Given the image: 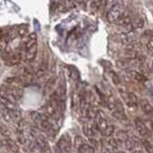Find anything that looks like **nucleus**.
Returning <instances> with one entry per match:
<instances>
[{
  "mask_svg": "<svg viewBox=\"0 0 153 153\" xmlns=\"http://www.w3.org/2000/svg\"><path fill=\"white\" fill-rule=\"evenodd\" d=\"M124 5L122 2H119L114 4L113 6L110 8V10L107 12L106 14V19L109 23H116L117 20L122 16V13L124 12Z\"/></svg>",
  "mask_w": 153,
  "mask_h": 153,
  "instance_id": "nucleus-1",
  "label": "nucleus"
},
{
  "mask_svg": "<svg viewBox=\"0 0 153 153\" xmlns=\"http://www.w3.org/2000/svg\"><path fill=\"white\" fill-rule=\"evenodd\" d=\"M95 120V123H94V126L96 127L98 131H100L102 133L105 128H106L109 124L107 122V119H106V115L105 113L102 111V110H97V114H96V118Z\"/></svg>",
  "mask_w": 153,
  "mask_h": 153,
  "instance_id": "nucleus-2",
  "label": "nucleus"
},
{
  "mask_svg": "<svg viewBox=\"0 0 153 153\" xmlns=\"http://www.w3.org/2000/svg\"><path fill=\"white\" fill-rule=\"evenodd\" d=\"M57 148L63 153H70V148H71V141L70 137L64 134L60 137V139L57 142Z\"/></svg>",
  "mask_w": 153,
  "mask_h": 153,
  "instance_id": "nucleus-3",
  "label": "nucleus"
},
{
  "mask_svg": "<svg viewBox=\"0 0 153 153\" xmlns=\"http://www.w3.org/2000/svg\"><path fill=\"white\" fill-rule=\"evenodd\" d=\"M133 20L132 18V13L129 10H124V12L122 13V16H120V18L117 20L116 24L118 26H122V27H126L129 24H131Z\"/></svg>",
  "mask_w": 153,
  "mask_h": 153,
  "instance_id": "nucleus-4",
  "label": "nucleus"
},
{
  "mask_svg": "<svg viewBox=\"0 0 153 153\" xmlns=\"http://www.w3.org/2000/svg\"><path fill=\"white\" fill-rule=\"evenodd\" d=\"M135 128H136V131L138 132V134L142 137H148V135H149V130L147 129L146 126L145 122L143 121L142 119L140 118H137L135 120Z\"/></svg>",
  "mask_w": 153,
  "mask_h": 153,
  "instance_id": "nucleus-5",
  "label": "nucleus"
},
{
  "mask_svg": "<svg viewBox=\"0 0 153 153\" xmlns=\"http://www.w3.org/2000/svg\"><path fill=\"white\" fill-rule=\"evenodd\" d=\"M121 95L123 99L126 100L128 106L130 107H135L138 105V98L137 96L132 93V92H124V91H121Z\"/></svg>",
  "mask_w": 153,
  "mask_h": 153,
  "instance_id": "nucleus-6",
  "label": "nucleus"
},
{
  "mask_svg": "<svg viewBox=\"0 0 153 153\" xmlns=\"http://www.w3.org/2000/svg\"><path fill=\"white\" fill-rule=\"evenodd\" d=\"M35 139H36V146L39 148L43 153H51V148H50L49 143H47V141L44 138L39 136V135H36Z\"/></svg>",
  "mask_w": 153,
  "mask_h": 153,
  "instance_id": "nucleus-7",
  "label": "nucleus"
},
{
  "mask_svg": "<svg viewBox=\"0 0 153 153\" xmlns=\"http://www.w3.org/2000/svg\"><path fill=\"white\" fill-rule=\"evenodd\" d=\"M139 105H140L142 111L145 114H146V115L153 114V106L147 100H146V99L140 100V102H139Z\"/></svg>",
  "mask_w": 153,
  "mask_h": 153,
  "instance_id": "nucleus-8",
  "label": "nucleus"
},
{
  "mask_svg": "<svg viewBox=\"0 0 153 153\" xmlns=\"http://www.w3.org/2000/svg\"><path fill=\"white\" fill-rule=\"evenodd\" d=\"M20 60H21V53L20 51H16V52H13V54L9 57V59L7 61H5V63H6V65L13 66L19 63Z\"/></svg>",
  "mask_w": 153,
  "mask_h": 153,
  "instance_id": "nucleus-9",
  "label": "nucleus"
},
{
  "mask_svg": "<svg viewBox=\"0 0 153 153\" xmlns=\"http://www.w3.org/2000/svg\"><path fill=\"white\" fill-rule=\"evenodd\" d=\"M1 104L5 108H7L9 110L10 113L14 112V111H16V110H18L17 107H16V102H12V100H8L6 97H4V96H2V97H1Z\"/></svg>",
  "mask_w": 153,
  "mask_h": 153,
  "instance_id": "nucleus-10",
  "label": "nucleus"
},
{
  "mask_svg": "<svg viewBox=\"0 0 153 153\" xmlns=\"http://www.w3.org/2000/svg\"><path fill=\"white\" fill-rule=\"evenodd\" d=\"M82 130H83V133L84 135H86L89 138H94L95 135H96V127L93 124H91L89 123H85L83 124V127H82Z\"/></svg>",
  "mask_w": 153,
  "mask_h": 153,
  "instance_id": "nucleus-11",
  "label": "nucleus"
},
{
  "mask_svg": "<svg viewBox=\"0 0 153 153\" xmlns=\"http://www.w3.org/2000/svg\"><path fill=\"white\" fill-rule=\"evenodd\" d=\"M37 52V45L33 46L29 49H25V60L28 62H32L33 59H36Z\"/></svg>",
  "mask_w": 153,
  "mask_h": 153,
  "instance_id": "nucleus-12",
  "label": "nucleus"
},
{
  "mask_svg": "<svg viewBox=\"0 0 153 153\" xmlns=\"http://www.w3.org/2000/svg\"><path fill=\"white\" fill-rule=\"evenodd\" d=\"M127 73L130 76V78L132 80L136 81L138 83H143L146 81V76L142 75L141 73H139L137 71H134V70H131V71H128Z\"/></svg>",
  "mask_w": 153,
  "mask_h": 153,
  "instance_id": "nucleus-13",
  "label": "nucleus"
},
{
  "mask_svg": "<svg viewBox=\"0 0 153 153\" xmlns=\"http://www.w3.org/2000/svg\"><path fill=\"white\" fill-rule=\"evenodd\" d=\"M48 69V59L47 57H43V59L41 61V63L38 66V68L36 69V76H42L46 73V71Z\"/></svg>",
  "mask_w": 153,
  "mask_h": 153,
  "instance_id": "nucleus-14",
  "label": "nucleus"
},
{
  "mask_svg": "<svg viewBox=\"0 0 153 153\" xmlns=\"http://www.w3.org/2000/svg\"><path fill=\"white\" fill-rule=\"evenodd\" d=\"M56 79L55 78V76H52V78H50L46 81L44 86H43V94L47 95V94H49L51 92L53 87H54L55 83H56Z\"/></svg>",
  "mask_w": 153,
  "mask_h": 153,
  "instance_id": "nucleus-15",
  "label": "nucleus"
},
{
  "mask_svg": "<svg viewBox=\"0 0 153 153\" xmlns=\"http://www.w3.org/2000/svg\"><path fill=\"white\" fill-rule=\"evenodd\" d=\"M36 40H37V36L36 33H31L28 36L26 42H25V49H29L33 46L36 45Z\"/></svg>",
  "mask_w": 153,
  "mask_h": 153,
  "instance_id": "nucleus-16",
  "label": "nucleus"
},
{
  "mask_svg": "<svg viewBox=\"0 0 153 153\" xmlns=\"http://www.w3.org/2000/svg\"><path fill=\"white\" fill-rule=\"evenodd\" d=\"M6 145L8 146L9 149L12 150L14 153H18L19 152V146H17V143L14 142L13 139L11 138H6Z\"/></svg>",
  "mask_w": 153,
  "mask_h": 153,
  "instance_id": "nucleus-17",
  "label": "nucleus"
},
{
  "mask_svg": "<svg viewBox=\"0 0 153 153\" xmlns=\"http://www.w3.org/2000/svg\"><path fill=\"white\" fill-rule=\"evenodd\" d=\"M79 153H95V148L88 143H83L79 149Z\"/></svg>",
  "mask_w": 153,
  "mask_h": 153,
  "instance_id": "nucleus-18",
  "label": "nucleus"
},
{
  "mask_svg": "<svg viewBox=\"0 0 153 153\" xmlns=\"http://www.w3.org/2000/svg\"><path fill=\"white\" fill-rule=\"evenodd\" d=\"M143 145L148 153H153V142L151 140H149L147 137L145 138V140L143 141Z\"/></svg>",
  "mask_w": 153,
  "mask_h": 153,
  "instance_id": "nucleus-19",
  "label": "nucleus"
},
{
  "mask_svg": "<svg viewBox=\"0 0 153 153\" xmlns=\"http://www.w3.org/2000/svg\"><path fill=\"white\" fill-rule=\"evenodd\" d=\"M19 36L18 33V27H13L9 30L8 32V38L10 41L13 40L14 38H16V36Z\"/></svg>",
  "mask_w": 153,
  "mask_h": 153,
  "instance_id": "nucleus-20",
  "label": "nucleus"
},
{
  "mask_svg": "<svg viewBox=\"0 0 153 153\" xmlns=\"http://www.w3.org/2000/svg\"><path fill=\"white\" fill-rule=\"evenodd\" d=\"M6 83L14 86V87H18L19 85L22 84V80L18 78H8L6 79Z\"/></svg>",
  "mask_w": 153,
  "mask_h": 153,
  "instance_id": "nucleus-21",
  "label": "nucleus"
},
{
  "mask_svg": "<svg viewBox=\"0 0 153 153\" xmlns=\"http://www.w3.org/2000/svg\"><path fill=\"white\" fill-rule=\"evenodd\" d=\"M123 143H124V147H126L127 150H134L136 147V143L134 142L131 138L126 139V140L123 142Z\"/></svg>",
  "mask_w": 153,
  "mask_h": 153,
  "instance_id": "nucleus-22",
  "label": "nucleus"
},
{
  "mask_svg": "<svg viewBox=\"0 0 153 153\" xmlns=\"http://www.w3.org/2000/svg\"><path fill=\"white\" fill-rule=\"evenodd\" d=\"M114 132H115V126H112V124H109V126L102 132V134L104 137H110L113 135Z\"/></svg>",
  "mask_w": 153,
  "mask_h": 153,
  "instance_id": "nucleus-23",
  "label": "nucleus"
},
{
  "mask_svg": "<svg viewBox=\"0 0 153 153\" xmlns=\"http://www.w3.org/2000/svg\"><path fill=\"white\" fill-rule=\"evenodd\" d=\"M2 117H3V119L5 120V121L8 122V123L12 122V120H13L11 113H10L9 110L7 108H5L3 105H2Z\"/></svg>",
  "mask_w": 153,
  "mask_h": 153,
  "instance_id": "nucleus-24",
  "label": "nucleus"
},
{
  "mask_svg": "<svg viewBox=\"0 0 153 153\" xmlns=\"http://www.w3.org/2000/svg\"><path fill=\"white\" fill-rule=\"evenodd\" d=\"M131 25H132L134 30H136V29H140V28H142L143 26V21L142 18L138 17L136 19H134V20H132Z\"/></svg>",
  "mask_w": 153,
  "mask_h": 153,
  "instance_id": "nucleus-25",
  "label": "nucleus"
},
{
  "mask_svg": "<svg viewBox=\"0 0 153 153\" xmlns=\"http://www.w3.org/2000/svg\"><path fill=\"white\" fill-rule=\"evenodd\" d=\"M116 65L119 67L120 69H123V70H126V69H127L128 67H129V63H128V61H126V60H123V59H119V60H117V62H116Z\"/></svg>",
  "mask_w": 153,
  "mask_h": 153,
  "instance_id": "nucleus-26",
  "label": "nucleus"
},
{
  "mask_svg": "<svg viewBox=\"0 0 153 153\" xmlns=\"http://www.w3.org/2000/svg\"><path fill=\"white\" fill-rule=\"evenodd\" d=\"M108 146L112 148V149H117V148L119 147V141L117 140L116 138H111V139H109L108 142Z\"/></svg>",
  "mask_w": 153,
  "mask_h": 153,
  "instance_id": "nucleus-27",
  "label": "nucleus"
},
{
  "mask_svg": "<svg viewBox=\"0 0 153 153\" xmlns=\"http://www.w3.org/2000/svg\"><path fill=\"white\" fill-rule=\"evenodd\" d=\"M17 140H18V142L21 143V145H25V143L28 142V139H27V137L24 135V133H23V131L21 130V131H18V133H17Z\"/></svg>",
  "mask_w": 153,
  "mask_h": 153,
  "instance_id": "nucleus-28",
  "label": "nucleus"
},
{
  "mask_svg": "<svg viewBox=\"0 0 153 153\" xmlns=\"http://www.w3.org/2000/svg\"><path fill=\"white\" fill-rule=\"evenodd\" d=\"M83 143H84V141H83V139L81 138L80 136H76V138H75V140H74V146H75V147L76 148V149H79V148L83 145Z\"/></svg>",
  "mask_w": 153,
  "mask_h": 153,
  "instance_id": "nucleus-29",
  "label": "nucleus"
},
{
  "mask_svg": "<svg viewBox=\"0 0 153 153\" xmlns=\"http://www.w3.org/2000/svg\"><path fill=\"white\" fill-rule=\"evenodd\" d=\"M110 75H111V79H112V81L114 82V84H120L121 83V79H120V76H118L117 73H115V72L111 71L110 72Z\"/></svg>",
  "mask_w": 153,
  "mask_h": 153,
  "instance_id": "nucleus-30",
  "label": "nucleus"
},
{
  "mask_svg": "<svg viewBox=\"0 0 153 153\" xmlns=\"http://www.w3.org/2000/svg\"><path fill=\"white\" fill-rule=\"evenodd\" d=\"M146 49L148 52V54H150L151 56H153V39H150L146 43Z\"/></svg>",
  "mask_w": 153,
  "mask_h": 153,
  "instance_id": "nucleus-31",
  "label": "nucleus"
},
{
  "mask_svg": "<svg viewBox=\"0 0 153 153\" xmlns=\"http://www.w3.org/2000/svg\"><path fill=\"white\" fill-rule=\"evenodd\" d=\"M28 33V28L25 25H22V26H19L18 27V33L20 36H24Z\"/></svg>",
  "mask_w": 153,
  "mask_h": 153,
  "instance_id": "nucleus-32",
  "label": "nucleus"
},
{
  "mask_svg": "<svg viewBox=\"0 0 153 153\" xmlns=\"http://www.w3.org/2000/svg\"><path fill=\"white\" fill-rule=\"evenodd\" d=\"M1 134L3 136H5L6 138H10V136H11V132H10V130L8 129V127H6L5 126H1Z\"/></svg>",
  "mask_w": 153,
  "mask_h": 153,
  "instance_id": "nucleus-33",
  "label": "nucleus"
},
{
  "mask_svg": "<svg viewBox=\"0 0 153 153\" xmlns=\"http://www.w3.org/2000/svg\"><path fill=\"white\" fill-rule=\"evenodd\" d=\"M145 123H146V126L147 127V129L149 130V132L153 131V122L150 121V120H145Z\"/></svg>",
  "mask_w": 153,
  "mask_h": 153,
  "instance_id": "nucleus-34",
  "label": "nucleus"
},
{
  "mask_svg": "<svg viewBox=\"0 0 153 153\" xmlns=\"http://www.w3.org/2000/svg\"><path fill=\"white\" fill-rule=\"evenodd\" d=\"M90 145L92 146L95 148V149H96V148H99L100 147L99 142L96 140V139H94V138H90Z\"/></svg>",
  "mask_w": 153,
  "mask_h": 153,
  "instance_id": "nucleus-35",
  "label": "nucleus"
},
{
  "mask_svg": "<svg viewBox=\"0 0 153 153\" xmlns=\"http://www.w3.org/2000/svg\"><path fill=\"white\" fill-rule=\"evenodd\" d=\"M115 153H126V152H123V151H118V152H115Z\"/></svg>",
  "mask_w": 153,
  "mask_h": 153,
  "instance_id": "nucleus-36",
  "label": "nucleus"
}]
</instances>
